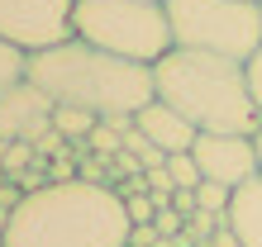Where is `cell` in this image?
I'll return each instance as SVG.
<instances>
[{
	"label": "cell",
	"instance_id": "obj_1",
	"mask_svg": "<svg viewBox=\"0 0 262 247\" xmlns=\"http://www.w3.org/2000/svg\"><path fill=\"white\" fill-rule=\"evenodd\" d=\"M5 247H129V214L115 185L48 181L10 209Z\"/></svg>",
	"mask_w": 262,
	"mask_h": 247
},
{
	"label": "cell",
	"instance_id": "obj_2",
	"mask_svg": "<svg viewBox=\"0 0 262 247\" xmlns=\"http://www.w3.org/2000/svg\"><path fill=\"white\" fill-rule=\"evenodd\" d=\"M29 81H34L53 105H76L96 119L105 114H138L152 100V67L129 62L96 48L86 38L53 43L29 57Z\"/></svg>",
	"mask_w": 262,
	"mask_h": 247
},
{
	"label": "cell",
	"instance_id": "obj_3",
	"mask_svg": "<svg viewBox=\"0 0 262 247\" xmlns=\"http://www.w3.org/2000/svg\"><path fill=\"white\" fill-rule=\"evenodd\" d=\"M152 95L195 124V133H257V105L248 90V67L220 53L172 48L152 62Z\"/></svg>",
	"mask_w": 262,
	"mask_h": 247
},
{
	"label": "cell",
	"instance_id": "obj_4",
	"mask_svg": "<svg viewBox=\"0 0 262 247\" xmlns=\"http://www.w3.org/2000/svg\"><path fill=\"white\" fill-rule=\"evenodd\" d=\"M72 38H86L115 57L148 62V67L177 48L162 0H76Z\"/></svg>",
	"mask_w": 262,
	"mask_h": 247
},
{
	"label": "cell",
	"instance_id": "obj_5",
	"mask_svg": "<svg viewBox=\"0 0 262 247\" xmlns=\"http://www.w3.org/2000/svg\"><path fill=\"white\" fill-rule=\"evenodd\" d=\"M172 19V43L195 53H220L248 62L262 48V5L257 0H162Z\"/></svg>",
	"mask_w": 262,
	"mask_h": 247
},
{
	"label": "cell",
	"instance_id": "obj_6",
	"mask_svg": "<svg viewBox=\"0 0 262 247\" xmlns=\"http://www.w3.org/2000/svg\"><path fill=\"white\" fill-rule=\"evenodd\" d=\"M72 10L76 0H0V38L34 57L72 38Z\"/></svg>",
	"mask_w": 262,
	"mask_h": 247
},
{
	"label": "cell",
	"instance_id": "obj_7",
	"mask_svg": "<svg viewBox=\"0 0 262 247\" xmlns=\"http://www.w3.org/2000/svg\"><path fill=\"white\" fill-rule=\"evenodd\" d=\"M191 157L200 162V176L220 181V185H243L257 171V152H253V133H195Z\"/></svg>",
	"mask_w": 262,
	"mask_h": 247
},
{
	"label": "cell",
	"instance_id": "obj_8",
	"mask_svg": "<svg viewBox=\"0 0 262 247\" xmlns=\"http://www.w3.org/2000/svg\"><path fill=\"white\" fill-rule=\"evenodd\" d=\"M53 110L57 105L43 95V90L29 81L0 90V143H34L38 133L53 129Z\"/></svg>",
	"mask_w": 262,
	"mask_h": 247
},
{
	"label": "cell",
	"instance_id": "obj_9",
	"mask_svg": "<svg viewBox=\"0 0 262 247\" xmlns=\"http://www.w3.org/2000/svg\"><path fill=\"white\" fill-rule=\"evenodd\" d=\"M134 124H138V129H143L162 152H191V147H195V124H186L172 105H162L158 95L134 114Z\"/></svg>",
	"mask_w": 262,
	"mask_h": 247
},
{
	"label": "cell",
	"instance_id": "obj_10",
	"mask_svg": "<svg viewBox=\"0 0 262 247\" xmlns=\"http://www.w3.org/2000/svg\"><path fill=\"white\" fill-rule=\"evenodd\" d=\"M224 224L234 228L238 247H262V171H253L243 185H234Z\"/></svg>",
	"mask_w": 262,
	"mask_h": 247
},
{
	"label": "cell",
	"instance_id": "obj_11",
	"mask_svg": "<svg viewBox=\"0 0 262 247\" xmlns=\"http://www.w3.org/2000/svg\"><path fill=\"white\" fill-rule=\"evenodd\" d=\"M86 152H91L96 162H105V166H110L119 152H124V133H119V129H110L105 119H96V129L86 133Z\"/></svg>",
	"mask_w": 262,
	"mask_h": 247
},
{
	"label": "cell",
	"instance_id": "obj_12",
	"mask_svg": "<svg viewBox=\"0 0 262 247\" xmlns=\"http://www.w3.org/2000/svg\"><path fill=\"white\" fill-rule=\"evenodd\" d=\"M53 129L67 138V143H81V138L96 129V114L91 110H76V105H57L53 110Z\"/></svg>",
	"mask_w": 262,
	"mask_h": 247
},
{
	"label": "cell",
	"instance_id": "obj_13",
	"mask_svg": "<svg viewBox=\"0 0 262 247\" xmlns=\"http://www.w3.org/2000/svg\"><path fill=\"white\" fill-rule=\"evenodd\" d=\"M124 152H129V157H134L138 166H143V171H148V166H162V162H167V152H162L158 143H152V138H148L143 129H138V124L124 133Z\"/></svg>",
	"mask_w": 262,
	"mask_h": 247
},
{
	"label": "cell",
	"instance_id": "obj_14",
	"mask_svg": "<svg viewBox=\"0 0 262 247\" xmlns=\"http://www.w3.org/2000/svg\"><path fill=\"white\" fill-rule=\"evenodd\" d=\"M29 76V53L24 48H14V43L0 38V90H10V86H19Z\"/></svg>",
	"mask_w": 262,
	"mask_h": 247
},
{
	"label": "cell",
	"instance_id": "obj_15",
	"mask_svg": "<svg viewBox=\"0 0 262 247\" xmlns=\"http://www.w3.org/2000/svg\"><path fill=\"white\" fill-rule=\"evenodd\" d=\"M167 171H172V181H177V190H195L200 181V162L191 157V152H167Z\"/></svg>",
	"mask_w": 262,
	"mask_h": 247
},
{
	"label": "cell",
	"instance_id": "obj_16",
	"mask_svg": "<svg viewBox=\"0 0 262 247\" xmlns=\"http://www.w3.org/2000/svg\"><path fill=\"white\" fill-rule=\"evenodd\" d=\"M229 185H220V181H200L195 185V209H205V214H224L229 209Z\"/></svg>",
	"mask_w": 262,
	"mask_h": 247
},
{
	"label": "cell",
	"instance_id": "obj_17",
	"mask_svg": "<svg viewBox=\"0 0 262 247\" xmlns=\"http://www.w3.org/2000/svg\"><path fill=\"white\" fill-rule=\"evenodd\" d=\"M124 214H129V228H134V224H152L158 205H152L148 190H138V195H124Z\"/></svg>",
	"mask_w": 262,
	"mask_h": 247
},
{
	"label": "cell",
	"instance_id": "obj_18",
	"mask_svg": "<svg viewBox=\"0 0 262 247\" xmlns=\"http://www.w3.org/2000/svg\"><path fill=\"white\" fill-rule=\"evenodd\" d=\"M152 228H158V238H177L181 228H186V219H181V214H177L172 205H162L158 214H152Z\"/></svg>",
	"mask_w": 262,
	"mask_h": 247
},
{
	"label": "cell",
	"instance_id": "obj_19",
	"mask_svg": "<svg viewBox=\"0 0 262 247\" xmlns=\"http://www.w3.org/2000/svg\"><path fill=\"white\" fill-rule=\"evenodd\" d=\"M29 157H38L34 143H10V147H5V157H0V166H5L10 176H19V166H24Z\"/></svg>",
	"mask_w": 262,
	"mask_h": 247
},
{
	"label": "cell",
	"instance_id": "obj_20",
	"mask_svg": "<svg viewBox=\"0 0 262 247\" xmlns=\"http://www.w3.org/2000/svg\"><path fill=\"white\" fill-rule=\"evenodd\" d=\"M248 67V90H253V105H257V119H262V48L243 62Z\"/></svg>",
	"mask_w": 262,
	"mask_h": 247
},
{
	"label": "cell",
	"instance_id": "obj_21",
	"mask_svg": "<svg viewBox=\"0 0 262 247\" xmlns=\"http://www.w3.org/2000/svg\"><path fill=\"white\" fill-rule=\"evenodd\" d=\"M129 247H158V228L152 224H134L129 228Z\"/></svg>",
	"mask_w": 262,
	"mask_h": 247
},
{
	"label": "cell",
	"instance_id": "obj_22",
	"mask_svg": "<svg viewBox=\"0 0 262 247\" xmlns=\"http://www.w3.org/2000/svg\"><path fill=\"white\" fill-rule=\"evenodd\" d=\"M172 209L181 214V219H191L195 214V190H172Z\"/></svg>",
	"mask_w": 262,
	"mask_h": 247
},
{
	"label": "cell",
	"instance_id": "obj_23",
	"mask_svg": "<svg viewBox=\"0 0 262 247\" xmlns=\"http://www.w3.org/2000/svg\"><path fill=\"white\" fill-rule=\"evenodd\" d=\"M253 152H257V171H262V129L253 133Z\"/></svg>",
	"mask_w": 262,
	"mask_h": 247
},
{
	"label": "cell",
	"instance_id": "obj_24",
	"mask_svg": "<svg viewBox=\"0 0 262 247\" xmlns=\"http://www.w3.org/2000/svg\"><path fill=\"white\" fill-rule=\"evenodd\" d=\"M0 247H5V238H0Z\"/></svg>",
	"mask_w": 262,
	"mask_h": 247
},
{
	"label": "cell",
	"instance_id": "obj_25",
	"mask_svg": "<svg viewBox=\"0 0 262 247\" xmlns=\"http://www.w3.org/2000/svg\"><path fill=\"white\" fill-rule=\"evenodd\" d=\"M257 5H262V0H257Z\"/></svg>",
	"mask_w": 262,
	"mask_h": 247
}]
</instances>
